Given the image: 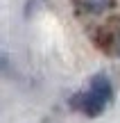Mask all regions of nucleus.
Here are the masks:
<instances>
[{"label":"nucleus","mask_w":120,"mask_h":123,"mask_svg":"<svg viewBox=\"0 0 120 123\" xmlns=\"http://www.w3.org/2000/svg\"><path fill=\"white\" fill-rule=\"evenodd\" d=\"M113 53H116L118 57H120V32L116 34V41H113Z\"/></svg>","instance_id":"3"},{"label":"nucleus","mask_w":120,"mask_h":123,"mask_svg":"<svg viewBox=\"0 0 120 123\" xmlns=\"http://www.w3.org/2000/svg\"><path fill=\"white\" fill-rule=\"evenodd\" d=\"M77 5L86 14H102L111 7V0H77Z\"/></svg>","instance_id":"2"},{"label":"nucleus","mask_w":120,"mask_h":123,"mask_svg":"<svg viewBox=\"0 0 120 123\" xmlns=\"http://www.w3.org/2000/svg\"><path fill=\"white\" fill-rule=\"evenodd\" d=\"M113 98V84L104 73H98L91 78V84L86 91H79L70 98V107L73 110L84 112L86 116H100L104 112V107L111 103Z\"/></svg>","instance_id":"1"}]
</instances>
